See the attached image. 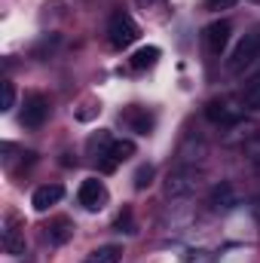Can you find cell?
<instances>
[{
    "mask_svg": "<svg viewBox=\"0 0 260 263\" xmlns=\"http://www.w3.org/2000/svg\"><path fill=\"white\" fill-rule=\"evenodd\" d=\"M49 120V101L43 95H28L25 107H22V126L28 129H40Z\"/></svg>",
    "mask_w": 260,
    "mask_h": 263,
    "instance_id": "6",
    "label": "cell"
},
{
    "mask_svg": "<svg viewBox=\"0 0 260 263\" xmlns=\"http://www.w3.org/2000/svg\"><path fill=\"white\" fill-rule=\"evenodd\" d=\"M257 59H260V31H251V34H245V37L239 40V46L230 52L227 70H230V73H242L248 65H254Z\"/></svg>",
    "mask_w": 260,
    "mask_h": 263,
    "instance_id": "2",
    "label": "cell"
},
{
    "mask_svg": "<svg viewBox=\"0 0 260 263\" xmlns=\"http://www.w3.org/2000/svg\"><path fill=\"white\" fill-rule=\"evenodd\" d=\"M62 196H65V187H62V184H43V187L34 190L31 205H34V211H49L52 205L62 202Z\"/></svg>",
    "mask_w": 260,
    "mask_h": 263,
    "instance_id": "12",
    "label": "cell"
},
{
    "mask_svg": "<svg viewBox=\"0 0 260 263\" xmlns=\"http://www.w3.org/2000/svg\"><path fill=\"white\" fill-rule=\"evenodd\" d=\"M242 98H245V107H251V110H260V70L245 83V92H242Z\"/></svg>",
    "mask_w": 260,
    "mask_h": 263,
    "instance_id": "17",
    "label": "cell"
},
{
    "mask_svg": "<svg viewBox=\"0 0 260 263\" xmlns=\"http://www.w3.org/2000/svg\"><path fill=\"white\" fill-rule=\"evenodd\" d=\"M205 117H208V123H214L220 129H230V126H239L242 123V110L230 107L227 101H211L205 107Z\"/></svg>",
    "mask_w": 260,
    "mask_h": 263,
    "instance_id": "8",
    "label": "cell"
},
{
    "mask_svg": "<svg viewBox=\"0 0 260 263\" xmlns=\"http://www.w3.org/2000/svg\"><path fill=\"white\" fill-rule=\"evenodd\" d=\"M208 205H211V211H220V214L233 211V208L239 205V199H236V190H233V184H227V181L214 184V187H211V193H208Z\"/></svg>",
    "mask_w": 260,
    "mask_h": 263,
    "instance_id": "11",
    "label": "cell"
},
{
    "mask_svg": "<svg viewBox=\"0 0 260 263\" xmlns=\"http://www.w3.org/2000/svg\"><path fill=\"white\" fill-rule=\"evenodd\" d=\"M138 37H141L138 22L132 18L129 12L117 9V12L110 15V22H107V40H110V46H114V49H126V46H132Z\"/></svg>",
    "mask_w": 260,
    "mask_h": 263,
    "instance_id": "1",
    "label": "cell"
},
{
    "mask_svg": "<svg viewBox=\"0 0 260 263\" xmlns=\"http://www.w3.org/2000/svg\"><path fill=\"white\" fill-rule=\"evenodd\" d=\"M77 202H80L86 211H101V208L107 205V187H104V181L86 178V181L80 184V190H77Z\"/></svg>",
    "mask_w": 260,
    "mask_h": 263,
    "instance_id": "5",
    "label": "cell"
},
{
    "mask_svg": "<svg viewBox=\"0 0 260 263\" xmlns=\"http://www.w3.org/2000/svg\"><path fill=\"white\" fill-rule=\"evenodd\" d=\"M132 156H135V144H132L129 138H123V141H117V138H114V144L107 147V153H104L98 162H101V168H104V172H114L120 162H126V159H132Z\"/></svg>",
    "mask_w": 260,
    "mask_h": 263,
    "instance_id": "10",
    "label": "cell"
},
{
    "mask_svg": "<svg viewBox=\"0 0 260 263\" xmlns=\"http://www.w3.org/2000/svg\"><path fill=\"white\" fill-rule=\"evenodd\" d=\"M230 34H233V25L224 22V18L205 25V28H202V46H205V52L214 55V59L224 55V49H227V43H230Z\"/></svg>",
    "mask_w": 260,
    "mask_h": 263,
    "instance_id": "4",
    "label": "cell"
},
{
    "mask_svg": "<svg viewBox=\"0 0 260 263\" xmlns=\"http://www.w3.org/2000/svg\"><path fill=\"white\" fill-rule=\"evenodd\" d=\"M257 3H260V0H257Z\"/></svg>",
    "mask_w": 260,
    "mask_h": 263,
    "instance_id": "25",
    "label": "cell"
},
{
    "mask_svg": "<svg viewBox=\"0 0 260 263\" xmlns=\"http://www.w3.org/2000/svg\"><path fill=\"white\" fill-rule=\"evenodd\" d=\"M202 156H205V144H202V141H196L193 144V135H187L184 144H181V150H178V165L196 168V162H199Z\"/></svg>",
    "mask_w": 260,
    "mask_h": 263,
    "instance_id": "14",
    "label": "cell"
},
{
    "mask_svg": "<svg viewBox=\"0 0 260 263\" xmlns=\"http://www.w3.org/2000/svg\"><path fill=\"white\" fill-rule=\"evenodd\" d=\"M73 239V220L70 217H55V220H49V227H46V242L49 245H65Z\"/></svg>",
    "mask_w": 260,
    "mask_h": 263,
    "instance_id": "13",
    "label": "cell"
},
{
    "mask_svg": "<svg viewBox=\"0 0 260 263\" xmlns=\"http://www.w3.org/2000/svg\"><path fill=\"white\" fill-rule=\"evenodd\" d=\"M117 230H120V233H135V220H132L129 208H123V214L117 217Z\"/></svg>",
    "mask_w": 260,
    "mask_h": 263,
    "instance_id": "22",
    "label": "cell"
},
{
    "mask_svg": "<svg viewBox=\"0 0 260 263\" xmlns=\"http://www.w3.org/2000/svg\"><path fill=\"white\" fill-rule=\"evenodd\" d=\"M159 62V49L156 46H141L135 55H132V70H147V67H153Z\"/></svg>",
    "mask_w": 260,
    "mask_h": 263,
    "instance_id": "15",
    "label": "cell"
},
{
    "mask_svg": "<svg viewBox=\"0 0 260 263\" xmlns=\"http://www.w3.org/2000/svg\"><path fill=\"white\" fill-rule=\"evenodd\" d=\"M196 187H199V172L196 168H187V165H178L165 178L162 193L169 199H184V196H190V193H196Z\"/></svg>",
    "mask_w": 260,
    "mask_h": 263,
    "instance_id": "3",
    "label": "cell"
},
{
    "mask_svg": "<svg viewBox=\"0 0 260 263\" xmlns=\"http://www.w3.org/2000/svg\"><path fill=\"white\" fill-rule=\"evenodd\" d=\"M3 251L12 254V257L25 254V230H22V223H18L15 214H9L6 223H3Z\"/></svg>",
    "mask_w": 260,
    "mask_h": 263,
    "instance_id": "9",
    "label": "cell"
},
{
    "mask_svg": "<svg viewBox=\"0 0 260 263\" xmlns=\"http://www.w3.org/2000/svg\"><path fill=\"white\" fill-rule=\"evenodd\" d=\"M236 6V0H205V9H211V12H220V9H233Z\"/></svg>",
    "mask_w": 260,
    "mask_h": 263,
    "instance_id": "23",
    "label": "cell"
},
{
    "mask_svg": "<svg viewBox=\"0 0 260 263\" xmlns=\"http://www.w3.org/2000/svg\"><path fill=\"white\" fill-rule=\"evenodd\" d=\"M114 144V138H110V132H98V135H92L89 138V153L95 156V159H101L104 153H107V147Z\"/></svg>",
    "mask_w": 260,
    "mask_h": 263,
    "instance_id": "19",
    "label": "cell"
},
{
    "mask_svg": "<svg viewBox=\"0 0 260 263\" xmlns=\"http://www.w3.org/2000/svg\"><path fill=\"white\" fill-rule=\"evenodd\" d=\"M12 107H15V86H12L9 80H3V101H0V110L9 114Z\"/></svg>",
    "mask_w": 260,
    "mask_h": 263,
    "instance_id": "21",
    "label": "cell"
},
{
    "mask_svg": "<svg viewBox=\"0 0 260 263\" xmlns=\"http://www.w3.org/2000/svg\"><path fill=\"white\" fill-rule=\"evenodd\" d=\"M120 257H123V248L120 245H101V248H95L89 254L86 263H120Z\"/></svg>",
    "mask_w": 260,
    "mask_h": 263,
    "instance_id": "16",
    "label": "cell"
},
{
    "mask_svg": "<svg viewBox=\"0 0 260 263\" xmlns=\"http://www.w3.org/2000/svg\"><path fill=\"white\" fill-rule=\"evenodd\" d=\"M138 3H141V6H144V9H153V6H159V3H162V0H138Z\"/></svg>",
    "mask_w": 260,
    "mask_h": 263,
    "instance_id": "24",
    "label": "cell"
},
{
    "mask_svg": "<svg viewBox=\"0 0 260 263\" xmlns=\"http://www.w3.org/2000/svg\"><path fill=\"white\" fill-rule=\"evenodd\" d=\"M120 123L129 132H135V135H150V129H153V114H150L147 107L132 104V107H126V110L120 114Z\"/></svg>",
    "mask_w": 260,
    "mask_h": 263,
    "instance_id": "7",
    "label": "cell"
},
{
    "mask_svg": "<svg viewBox=\"0 0 260 263\" xmlns=\"http://www.w3.org/2000/svg\"><path fill=\"white\" fill-rule=\"evenodd\" d=\"M153 165H141L138 172H135V190H147L150 184H153Z\"/></svg>",
    "mask_w": 260,
    "mask_h": 263,
    "instance_id": "20",
    "label": "cell"
},
{
    "mask_svg": "<svg viewBox=\"0 0 260 263\" xmlns=\"http://www.w3.org/2000/svg\"><path fill=\"white\" fill-rule=\"evenodd\" d=\"M242 153L248 156V162H251V165L260 172V129L251 132V135L245 138V144H242Z\"/></svg>",
    "mask_w": 260,
    "mask_h": 263,
    "instance_id": "18",
    "label": "cell"
}]
</instances>
